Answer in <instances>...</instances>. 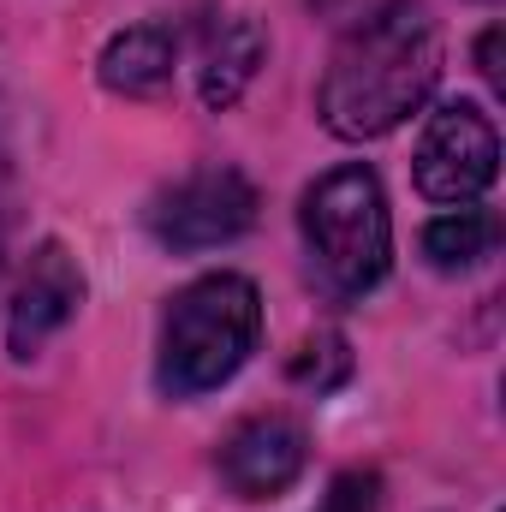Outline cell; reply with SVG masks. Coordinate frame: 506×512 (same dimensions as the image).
<instances>
[{"instance_id": "obj_1", "label": "cell", "mask_w": 506, "mask_h": 512, "mask_svg": "<svg viewBox=\"0 0 506 512\" xmlns=\"http://www.w3.org/2000/svg\"><path fill=\"white\" fill-rule=\"evenodd\" d=\"M441 84V24L423 0H376L328 54L316 114L340 143L399 131Z\"/></svg>"}, {"instance_id": "obj_2", "label": "cell", "mask_w": 506, "mask_h": 512, "mask_svg": "<svg viewBox=\"0 0 506 512\" xmlns=\"http://www.w3.org/2000/svg\"><path fill=\"white\" fill-rule=\"evenodd\" d=\"M298 239H304V268L328 304L370 298L393 268V215L381 179L364 161L322 173L298 203Z\"/></svg>"}, {"instance_id": "obj_3", "label": "cell", "mask_w": 506, "mask_h": 512, "mask_svg": "<svg viewBox=\"0 0 506 512\" xmlns=\"http://www.w3.org/2000/svg\"><path fill=\"white\" fill-rule=\"evenodd\" d=\"M262 340V298L245 274H197L161 310L155 387L167 399H197L233 382Z\"/></svg>"}, {"instance_id": "obj_4", "label": "cell", "mask_w": 506, "mask_h": 512, "mask_svg": "<svg viewBox=\"0 0 506 512\" xmlns=\"http://www.w3.org/2000/svg\"><path fill=\"white\" fill-rule=\"evenodd\" d=\"M143 227L167 251H215L256 227V185L239 167H197L179 185L155 191L143 209Z\"/></svg>"}, {"instance_id": "obj_5", "label": "cell", "mask_w": 506, "mask_h": 512, "mask_svg": "<svg viewBox=\"0 0 506 512\" xmlns=\"http://www.w3.org/2000/svg\"><path fill=\"white\" fill-rule=\"evenodd\" d=\"M501 173V131L477 102H447L429 114L411 155V179L429 203H477Z\"/></svg>"}, {"instance_id": "obj_6", "label": "cell", "mask_w": 506, "mask_h": 512, "mask_svg": "<svg viewBox=\"0 0 506 512\" xmlns=\"http://www.w3.org/2000/svg\"><path fill=\"white\" fill-rule=\"evenodd\" d=\"M84 304V268L60 239H42L30 262L18 268V286L6 298V352L30 364Z\"/></svg>"}, {"instance_id": "obj_7", "label": "cell", "mask_w": 506, "mask_h": 512, "mask_svg": "<svg viewBox=\"0 0 506 512\" xmlns=\"http://www.w3.org/2000/svg\"><path fill=\"white\" fill-rule=\"evenodd\" d=\"M304 465H310V435L286 411H256L245 423H233V435L215 453V471H221V483L239 501H274V495H286L304 477Z\"/></svg>"}, {"instance_id": "obj_8", "label": "cell", "mask_w": 506, "mask_h": 512, "mask_svg": "<svg viewBox=\"0 0 506 512\" xmlns=\"http://www.w3.org/2000/svg\"><path fill=\"white\" fill-rule=\"evenodd\" d=\"M268 60V36L251 12H221L209 30H203V54H197V96L203 108H233L245 90L256 84Z\"/></svg>"}, {"instance_id": "obj_9", "label": "cell", "mask_w": 506, "mask_h": 512, "mask_svg": "<svg viewBox=\"0 0 506 512\" xmlns=\"http://www.w3.org/2000/svg\"><path fill=\"white\" fill-rule=\"evenodd\" d=\"M173 72H179V36L167 24H131L120 36H108V48L96 60V78L126 102L161 96L173 84Z\"/></svg>"}, {"instance_id": "obj_10", "label": "cell", "mask_w": 506, "mask_h": 512, "mask_svg": "<svg viewBox=\"0 0 506 512\" xmlns=\"http://www.w3.org/2000/svg\"><path fill=\"white\" fill-rule=\"evenodd\" d=\"M495 245H501V215H495V209H477V203H465V209H453V215H435V221L423 227V256H429V268H441V274H465V268L489 262Z\"/></svg>"}, {"instance_id": "obj_11", "label": "cell", "mask_w": 506, "mask_h": 512, "mask_svg": "<svg viewBox=\"0 0 506 512\" xmlns=\"http://www.w3.org/2000/svg\"><path fill=\"white\" fill-rule=\"evenodd\" d=\"M286 376L292 387H304V393H334V387L352 382V340L340 334V328H316L298 352H292V364H286Z\"/></svg>"}, {"instance_id": "obj_12", "label": "cell", "mask_w": 506, "mask_h": 512, "mask_svg": "<svg viewBox=\"0 0 506 512\" xmlns=\"http://www.w3.org/2000/svg\"><path fill=\"white\" fill-rule=\"evenodd\" d=\"M316 512H381V483L376 471H340L322 495Z\"/></svg>"}, {"instance_id": "obj_13", "label": "cell", "mask_w": 506, "mask_h": 512, "mask_svg": "<svg viewBox=\"0 0 506 512\" xmlns=\"http://www.w3.org/2000/svg\"><path fill=\"white\" fill-rule=\"evenodd\" d=\"M477 72H483L489 84H501V24H489V30L477 36Z\"/></svg>"}, {"instance_id": "obj_14", "label": "cell", "mask_w": 506, "mask_h": 512, "mask_svg": "<svg viewBox=\"0 0 506 512\" xmlns=\"http://www.w3.org/2000/svg\"><path fill=\"white\" fill-rule=\"evenodd\" d=\"M0 239H6V167H0Z\"/></svg>"}]
</instances>
